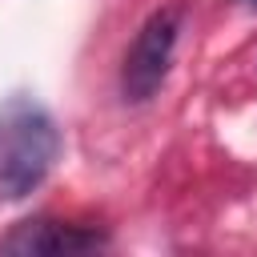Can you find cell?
Here are the masks:
<instances>
[{
  "instance_id": "277c9868",
  "label": "cell",
  "mask_w": 257,
  "mask_h": 257,
  "mask_svg": "<svg viewBox=\"0 0 257 257\" xmlns=\"http://www.w3.org/2000/svg\"><path fill=\"white\" fill-rule=\"evenodd\" d=\"M245 4H249V8H257V0H245Z\"/></svg>"
},
{
  "instance_id": "3957f363",
  "label": "cell",
  "mask_w": 257,
  "mask_h": 257,
  "mask_svg": "<svg viewBox=\"0 0 257 257\" xmlns=\"http://www.w3.org/2000/svg\"><path fill=\"white\" fill-rule=\"evenodd\" d=\"M104 233L100 229H84V225H68V221H52V217H32L12 225V233L0 237V253H20V257H44V253H88L100 249Z\"/></svg>"
},
{
  "instance_id": "7a4b0ae2",
  "label": "cell",
  "mask_w": 257,
  "mask_h": 257,
  "mask_svg": "<svg viewBox=\"0 0 257 257\" xmlns=\"http://www.w3.org/2000/svg\"><path fill=\"white\" fill-rule=\"evenodd\" d=\"M181 20H185V8H181V4H165V8H157V12L141 24V32L133 36L128 52H124V64H120V96H124L128 104L153 100L157 88L165 84L169 64H173V52H177Z\"/></svg>"
},
{
  "instance_id": "6da1fadb",
  "label": "cell",
  "mask_w": 257,
  "mask_h": 257,
  "mask_svg": "<svg viewBox=\"0 0 257 257\" xmlns=\"http://www.w3.org/2000/svg\"><path fill=\"white\" fill-rule=\"evenodd\" d=\"M60 157V128L44 104L28 92H12L0 104V205L24 201L44 185Z\"/></svg>"
}]
</instances>
